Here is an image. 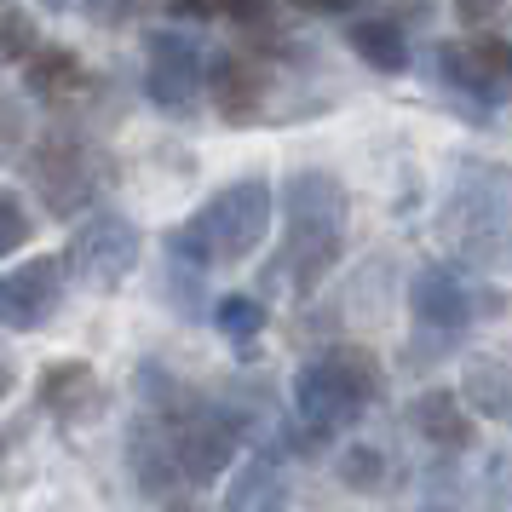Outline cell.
I'll use <instances>...</instances> for the list:
<instances>
[{"label": "cell", "mask_w": 512, "mask_h": 512, "mask_svg": "<svg viewBox=\"0 0 512 512\" xmlns=\"http://www.w3.org/2000/svg\"><path fill=\"white\" fill-rule=\"evenodd\" d=\"M346 248V190L334 173L305 167L282 185V254L271 265V282L311 288Z\"/></svg>", "instance_id": "cell-1"}, {"label": "cell", "mask_w": 512, "mask_h": 512, "mask_svg": "<svg viewBox=\"0 0 512 512\" xmlns=\"http://www.w3.org/2000/svg\"><path fill=\"white\" fill-rule=\"evenodd\" d=\"M271 208H277V196H271L265 179H236L219 196H208L179 231H167V254L179 259V265H190V271L236 265V259H248L265 242Z\"/></svg>", "instance_id": "cell-2"}, {"label": "cell", "mask_w": 512, "mask_h": 512, "mask_svg": "<svg viewBox=\"0 0 512 512\" xmlns=\"http://www.w3.org/2000/svg\"><path fill=\"white\" fill-rule=\"evenodd\" d=\"M443 236L466 259H501L512 248V173L501 162H461L443 202Z\"/></svg>", "instance_id": "cell-3"}, {"label": "cell", "mask_w": 512, "mask_h": 512, "mask_svg": "<svg viewBox=\"0 0 512 512\" xmlns=\"http://www.w3.org/2000/svg\"><path fill=\"white\" fill-rule=\"evenodd\" d=\"M380 392V374H374L369 351H323L311 357L300 374H294V415L311 426V432H334V426H351Z\"/></svg>", "instance_id": "cell-4"}, {"label": "cell", "mask_w": 512, "mask_h": 512, "mask_svg": "<svg viewBox=\"0 0 512 512\" xmlns=\"http://www.w3.org/2000/svg\"><path fill=\"white\" fill-rule=\"evenodd\" d=\"M64 265H70L87 288L110 294V288H121L127 271L139 265V225L121 219V213H93V219H81V225L70 231Z\"/></svg>", "instance_id": "cell-5"}, {"label": "cell", "mask_w": 512, "mask_h": 512, "mask_svg": "<svg viewBox=\"0 0 512 512\" xmlns=\"http://www.w3.org/2000/svg\"><path fill=\"white\" fill-rule=\"evenodd\" d=\"M35 190L47 196L52 213H81L87 202L98 196V185H104V156H98L87 139H70V133H52L41 150H35Z\"/></svg>", "instance_id": "cell-6"}, {"label": "cell", "mask_w": 512, "mask_h": 512, "mask_svg": "<svg viewBox=\"0 0 512 512\" xmlns=\"http://www.w3.org/2000/svg\"><path fill=\"white\" fill-rule=\"evenodd\" d=\"M144 93H150V104H162L173 116L196 110V98H202V47H196V35L156 29L144 41Z\"/></svg>", "instance_id": "cell-7"}, {"label": "cell", "mask_w": 512, "mask_h": 512, "mask_svg": "<svg viewBox=\"0 0 512 512\" xmlns=\"http://www.w3.org/2000/svg\"><path fill=\"white\" fill-rule=\"evenodd\" d=\"M64 259H29V265H18V271H6L0 277V328H18V334H29V328H47L52 311L64 305Z\"/></svg>", "instance_id": "cell-8"}, {"label": "cell", "mask_w": 512, "mask_h": 512, "mask_svg": "<svg viewBox=\"0 0 512 512\" xmlns=\"http://www.w3.org/2000/svg\"><path fill=\"white\" fill-rule=\"evenodd\" d=\"M409 305L426 328H466L478 311H489V294L466 277L461 265H420L409 282Z\"/></svg>", "instance_id": "cell-9"}, {"label": "cell", "mask_w": 512, "mask_h": 512, "mask_svg": "<svg viewBox=\"0 0 512 512\" xmlns=\"http://www.w3.org/2000/svg\"><path fill=\"white\" fill-rule=\"evenodd\" d=\"M438 64L455 93H472V98H484V104L512 98V41H501V35L455 41V47L438 52Z\"/></svg>", "instance_id": "cell-10"}, {"label": "cell", "mask_w": 512, "mask_h": 512, "mask_svg": "<svg viewBox=\"0 0 512 512\" xmlns=\"http://www.w3.org/2000/svg\"><path fill=\"white\" fill-rule=\"evenodd\" d=\"M208 87H213V104H219V116L242 127V121H259V116H265V98H271V75L259 70L248 52H225V58L213 64Z\"/></svg>", "instance_id": "cell-11"}, {"label": "cell", "mask_w": 512, "mask_h": 512, "mask_svg": "<svg viewBox=\"0 0 512 512\" xmlns=\"http://www.w3.org/2000/svg\"><path fill=\"white\" fill-rule=\"evenodd\" d=\"M35 397H41V409H47V415L81 420V415L98 403V374H93V363H75V357H64V363H47V374H41Z\"/></svg>", "instance_id": "cell-12"}, {"label": "cell", "mask_w": 512, "mask_h": 512, "mask_svg": "<svg viewBox=\"0 0 512 512\" xmlns=\"http://www.w3.org/2000/svg\"><path fill=\"white\" fill-rule=\"evenodd\" d=\"M409 426H415L432 449H466V443H472V420H466V409H461V392H420L415 403H409Z\"/></svg>", "instance_id": "cell-13"}, {"label": "cell", "mask_w": 512, "mask_h": 512, "mask_svg": "<svg viewBox=\"0 0 512 512\" xmlns=\"http://www.w3.org/2000/svg\"><path fill=\"white\" fill-rule=\"evenodd\" d=\"M24 87L35 98H47V104H64V98L87 93V70H81V58L64 52V47H35L24 58Z\"/></svg>", "instance_id": "cell-14"}, {"label": "cell", "mask_w": 512, "mask_h": 512, "mask_svg": "<svg viewBox=\"0 0 512 512\" xmlns=\"http://www.w3.org/2000/svg\"><path fill=\"white\" fill-rule=\"evenodd\" d=\"M461 392H466V403H472L478 415L512 426V363H501V357H478V363L466 369Z\"/></svg>", "instance_id": "cell-15"}, {"label": "cell", "mask_w": 512, "mask_h": 512, "mask_svg": "<svg viewBox=\"0 0 512 512\" xmlns=\"http://www.w3.org/2000/svg\"><path fill=\"white\" fill-rule=\"evenodd\" d=\"M288 489H282V472L271 461H248L231 478V495H225V512H282Z\"/></svg>", "instance_id": "cell-16"}, {"label": "cell", "mask_w": 512, "mask_h": 512, "mask_svg": "<svg viewBox=\"0 0 512 512\" xmlns=\"http://www.w3.org/2000/svg\"><path fill=\"white\" fill-rule=\"evenodd\" d=\"M351 52L363 58V64H374V70H409V41H403V29L386 24V18H369V24H351Z\"/></svg>", "instance_id": "cell-17"}, {"label": "cell", "mask_w": 512, "mask_h": 512, "mask_svg": "<svg viewBox=\"0 0 512 512\" xmlns=\"http://www.w3.org/2000/svg\"><path fill=\"white\" fill-rule=\"evenodd\" d=\"M213 323H219V334H231V340H254L259 328H265V305L248 300V294H225V300L213 305Z\"/></svg>", "instance_id": "cell-18"}, {"label": "cell", "mask_w": 512, "mask_h": 512, "mask_svg": "<svg viewBox=\"0 0 512 512\" xmlns=\"http://www.w3.org/2000/svg\"><path fill=\"white\" fill-rule=\"evenodd\" d=\"M29 231H35V225H29V208L12 196V190H0V259L18 254V248L29 242Z\"/></svg>", "instance_id": "cell-19"}, {"label": "cell", "mask_w": 512, "mask_h": 512, "mask_svg": "<svg viewBox=\"0 0 512 512\" xmlns=\"http://www.w3.org/2000/svg\"><path fill=\"white\" fill-rule=\"evenodd\" d=\"M340 478H346L351 489L380 484V455H374V449H351L346 461H340Z\"/></svg>", "instance_id": "cell-20"}, {"label": "cell", "mask_w": 512, "mask_h": 512, "mask_svg": "<svg viewBox=\"0 0 512 512\" xmlns=\"http://www.w3.org/2000/svg\"><path fill=\"white\" fill-rule=\"evenodd\" d=\"M173 18H219V0H167Z\"/></svg>", "instance_id": "cell-21"}, {"label": "cell", "mask_w": 512, "mask_h": 512, "mask_svg": "<svg viewBox=\"0 0 512 512\" xmlns=\"http://www.w3.org/2000/svg\"><path fill=\"white\" fill-rule=\"evenodd\" d=\"M219 12H231L236 24H254L259 12H265V0H219Z\"/></svg>", "instance_id": "cell-22"}, {"label": "cell", "mask_w": 512, "mask_h": 512, "mask_svg": "<svg viewBox=\"0 0 512 512\" xmlns=\"http://www.w3.org/2000/svg\"><path fill=\"white\" fill-rule=\"evenodd\" d=\"M294 6H305V12H346L351 0H294Z\"/></svg>", "instance_id": "cell-23"}, {"label": "cell", "mask_w": 512, "mask_h": 512, "mask_svg": "<svg viewBox=\"0 0 512 512\" xmlns=\"http://www.w3.org/2000/svg\"><path fill=\"white\" fill-rule=\"evenodd\" d=\"M162 512H196V507H162Z\"/></svg>", "instance_id": "cell-24"}]
</instances>
